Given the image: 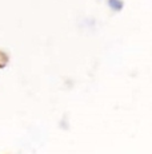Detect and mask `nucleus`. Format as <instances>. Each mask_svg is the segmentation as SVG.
<instances>
[{"label":"nucleus","mask_w":152,"mask_h":154,"mask_svg":"<svg viewBox=\"0 0 152 154\" xmlns=\"http://www.w3.org/2000/svg\"><path fill=\"white\" fill-rule=\"evenodd\" d=\"M108 4H110V7H112L113 10H116V11L123 8V3L120 0H108Z\"/></svg>","instance_id":"1"}]
</instances>
